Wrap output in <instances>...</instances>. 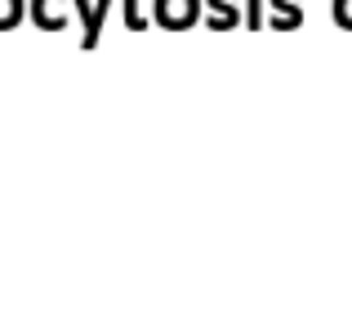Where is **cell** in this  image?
Masks as SVG:
<instances>
[{"label": "cell", "instance_id": "obj_6", "mask_svg": "<svg viewBox=\"0 0 352 317\" xmlns=\"http://www.w3.org/2000/svg\"><path fill=\"white\" fill-rule=\"evenodd\" d=\"M335 18L344 27H352V0H335Z\"/></svg>", "mask_w": 352, "mask_h": 317}, {"label": "cell", "instance_id": "obj_3", "mask_svg": "<svg viewBox=\"0 0 352 317\" xmlns=\"http://www.w3.org/2000/svg\"><path fill=\"white\" fill-rule=\"evenodd\" d=\"M23 18V0H0V27H14Z\"/></svg>", "mask_w": 352, "mask_h": 317}, {"label": "cell", "instance_id": "obj_2", "mask_svg": "<svg viewBox=\"0 0 352 317\" xmlns=\"http://www.w3.org/2000/svg\"><path fill=\"white\" fill-rule=\"evenodd\" d=\"M36 23H50V27H58L63 23V14H58V0H36Z\"/></svg>", "mask_w": 352, "mask_h": 317}, {"label": "cell", "instance_id": "obj_1", "mask_svg": "<svg viewBox=\"0 0 352 317\" xmlns=\"http://www.w3.org/2000/svg\"><path fill=\"white\" fill-rule=\"evenodd\" d=\"M156 18L165 27H188L197 18V0H156Z\"/></svg>", "mask_w": 352, "mask_h": 317}, {"label": "cell", "instance_id": "obj_5", "mask_svg": "<svg viewBox=\"0 0 352 317\" xmlns=\"http://www.w3.org/2000/svg\"><path fill=\"white\" fill-rule=\"evenodd\" d=\"M210 5H214V27L232 23V0H210Z\"/></svg>", "mask_w": 352, "mask_h": 317}, {"label": "cell", "instance_id": "obj_4", "mask_svg": "<svg viewBox=\"0 0 352 317\" xmlns=\"http://www.w3.org/2000/svg\"><path fill=\"white\" fill-rule=\"evenodd\" d=\"M294 5H299V0H276V23H281V27H285V23H299V18H303Z\"/></svg>", "mask_w": 352, "mask_h": 317}]
</instances>
